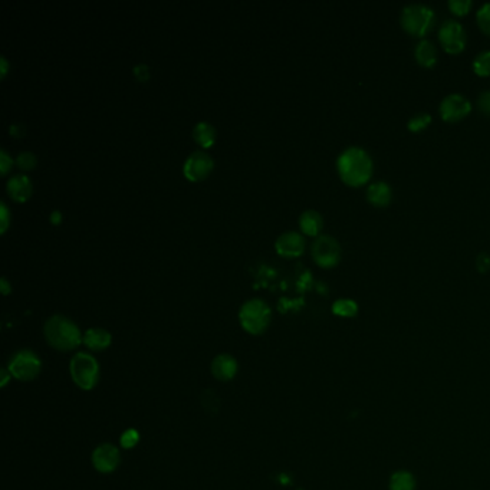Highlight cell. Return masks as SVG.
<instances>
[{
	"label": "cell",
	"mask_w": 490,
	"mask_h": 490,
	"mask_svg": "<svg viewBox=\"0 0 490 490\" xmlns=\"http://www.w3.org/2000/svg\"><path fill=\"white\" fill-rule=\"evenodd\" d=\"M92 464L101 473H111L120 464V451L113 444L98 446L92 453Z\"/></svg>",
	"instance_id": "cell-12"
},
{
	"label": "cell",
	"mask_w": 490,
	"mask_h": 490,
	"mask_svg": "<svg viewBox=\"0 0 490 490\" xmlns=\"http://www.w3.org/2000/svg\"><path fill=\"white\" fill-rule=\"evenodd\" d=\"M216 128L208 121H200L193 127V140L202 148L208 150L216 143Z\"/></svg>",
	"instance_id": "cell-17"
},
{
	"label": "cell",
	"mask_w": 490,
	"mask_h": 490,
	"mask_svg": "<svg viewBox=\"0 0 490 490\" xmlns=\"http://www.w3.org/2000/svg\"><path fill=\"white\" fill-rule=\"evenodd\" d=\"M476 19H477V24L480 26V29L486 34V35H490V2L489 4H483L477 14H476Z\"/></svg>",
	"instance_id": "cell-25"
},
{
	"label": "cell",
	"mask_w": 490,
	"mask_h": 490,
	"mask_svg": "<svg viewBox=\"0 0 490 490\" xmlns=\"http://www.w3.org/2000/svg\"><path fill=\"white\" fill-rule=\"evenodd\" d=\"M111 334L104 328H89L82 338V342L91 351H104L111 344Z\"/></svg>",
	"instance_id": "cell-16"
},
{
	"label": "cell",
	"mask_w": 490,
	"mask_h": 490,
	"mask_svg": "<svg viewBox=\"0 0 490 490\" xmlns=\"http://www.w3.org/2000/svg\"><path fill=\"white\" fill-rule=\"evenodd\" d=\"M14 163V158L8 154L6 150H0V171H2V175H6L9 173Z\"/></svg>",
	"instance_id": "cell-29"
},
{
	"label": "cell",
	"mask_w": 490,
	"mask_h": 490,
	"mask_svg": "<svg viewBox=\"0 0 490 490\" xmlns=\"http://www.w3.org/2000/svg\"><path fill=\"white\" fill-rule=\"evenodd\" d=\"M133 72H134V76H136L140 82H147V81L150 79V76H151V73H150V66L146 65V63H138V65H136L134 69H133Z\"/></svg>",
	"instance_id": "cell-31"
},
{
	"label": "cell",
	"mask_w": 490,
	"mask_h": 490,
	"mask_svg": "<svg viewBox=\"0 0 490 490\" xmlns=\"http://www.w3.org/2000/svg\"><path fill=\"white\" fill-rule=\"evenodd\" d=\"M270 318L272 311L269 305L259 298L246 301L239 311V321L242 328L253 335L265 332L270 324Z\"/></svg>",
	"instance_id": "cell-3"
},
{
	"label": "cell",
	"mask_w": 490,
	"mask_h": 490,
	"mask_svg": "<svg viewBox=\"0 0 490 490\" xmlns=\"http://www.w3.org/2000/svg\"><path fill=\"white\" fill-rule=\"evenodd\" d=\"M69 371L73 382L82 389H92L100 378V367L96 359L86 352H78L72 358Z\"/></svg>",
	"instance_id": "cell-5"
},
{
	"label": "cell",
	"mask_w": 490,
	"mask_h": 490,
	"mask_svg": "<svg viewBox=\"0 0 490 490\" xmlns=\"http://www.w3.org/2000/svg\"><path fill=\"white\" fill-rule=\"evenodd\" d=\"M212 372L220 381L232 379L238 372V362L228 354L218 355L212 362Z\"/></svg>",
	"instance_id": "cell-15"
},
{
	"label": "cell",
	"mask_w": 490,
	"mask_h": 490,
	"mask_svg": "<svg viewBox=\"0 0 490 490\" xmlns=\"http://www.w3.org/2000/svg\"><path fill=\"white\" fill-rule=\"evenodd\" d=\"M275 250L282 257H298L305 250V238L298 232H285L275 242Z\"/></svg>",
	"instance_id": "cell-11"
},
{
	"label": "cell",
	"mask_w": 490,
	"mask_h": 490,
	"mask_svg": "<svg viewBox=\"0 0 490 490\" xmlns=\"http://www.w3.org/2000/svg\"><path fill=\"white\" fill-rule=\"evenodd\" d=\"M432 123V116L427 114V113H417L414 114L409 123H407V128L412 131V133H420L423 131L424 128L429 127V124Z\"/></svg>",
	"instance_id": "cell-23"
},
{
	"label": "cell",
	"mask_w": 490,
	"mask_h": 490,
	"mask_svg": "<svg viewBox=\"0 0 490 490\" xmlns=\"http://www.w3.org/2000/svg\"><path fill=\"white\" fill-rule=\"evenodd\" d=\"M311 250L317 265L324 269L334 267L341 260V246L338 240L330 235H320L312 243Z\"/></svg>",
	"instance_id": "cell-6"
},
{
	"label": "cell",
	"mask_w": 490,
	"mask_h": 490,
	"mask_svg": "<svg viewBox=\"0 0 490 490\" xmlns=\"http://www.w3.org/2000/svg\"><path fill=\"white\" fill-rule=\"evenodd\" d=\"M215 168V161L208 151H193L183 164V174L188 181L198 183L208 178Z\"/></svg>",
	"instance_id": "cell-7"
},
{
	"label": "cell",
	"mask_w": 490,
	"mask_h": 490,
	"mask_svg": "<svg viewBox=\"0 0 490 490\" xmlns=\"http://www.w3.org/2000/svg\"><path fill=\"white\" fill-rule=\"evenodd\" d=\"M332 314L341 318H354L358 314V304L349 298L337 300L332 304Z\"/></svg>",
	"instance_id": "cell-21"
},
{
	"label": "cell",
	"mask_w": 490,
	"mask_h": 490,
	"mask_svg": "<svg viewBox=\"0 0 490 490\" xmlns=\"http://www.w3.org/2000/svg\"><path fill=\"white\" fill-rule=\"evenodd\" d=\"M476 267L480 273H486L487 270H490V255L486 252H481L476 257Z\"/></svg>",
	"instance_id": "cell-32"
},
{
	"label": "cell",
	"mask_w": 490,
	"mask_h": 490,
	"mask_svg": "<svg viewBox=\"0 0 490 490\" xmlns=\"http://www.w3.org/2000/svg\"><path fill=\"white\" fill-rule=\"evenodd\" d=\"M140 440V434L137 430L134 429H130V430H126L124 434L121 436V446L124 449H133Z\"/></svg>",
	"instance_id": "cell-28"
},
{
	"label": "cell",
	"mask_w": 490,
	"mask_h": 490,
	"mask_svg": "<svg viewBox=\"0 0 490 490\" xmlns=\"http://www.w3.org/2000/svg\"><path fill=\"white\" fill-rule=\"evenodd\" d=\"M9 133L15 138H22L25 136V126H22V124H12L11 128H9Z\"/></svg>",
	"instance_id": "cell-33"
},
{
	"label": "cell",
	"mask_w": 490,
	"mask_h": 490,
	"mask_svg": "<svg viewBox=\"0 0 490 490\" xmlns=\"http://www.w3.org/2000/svg\"><path fill=\"white\" fill-rule=\"evenodd\" d=\"M0 290H2L4 295H9V293L12 292V285L9 283V280L4 276L2 279H0Z\"/></svg>",
	"instance_id": "cell-35"
},
{
	"label": "cell",
	"mask_w": 490,
	"mask_h": 490,
	"mask_svg": "<svg viewBox=\"0 0 490 490\" xmlns=\"http://www.w3.org/2000/svg\"><path fill=\"white\" fill-rule=\"evenodd\" d=\"M439 39L446 52L456 55L464 49L467 38H466V31L461 26V24L453 19H449L441 25L439 31Z\"/></svg>",
	"instance_id": "cell-10"
},
{
	"label": "cell",
	"mask_w": 490,
	"mask_h": 490,
	"mask_svg": "<svg viewBox=\"0 0 490 490\" xmlns=\"http://www.w3.org/2000/svg\"><path fill=\"white\" fill-rule=\"evenodd\" d=\"M367 200L375 208H385L393 199V190L385 181H374L367 188Z\"/></svg>",
	"instance_id": "cell-14"
},
{
	"label": "cell",
	"mask_w": 490,
	"mask_h": 490,
	"mask_svg": "<svg viewBox=\"0 0 490 490\" xmlns=\"http://www.w3.org/2000/svg\"><path fill=\"white\" fill-rule=\"evenodd\" d=\"M324 228V219L317 210H305L300 216V229L307 236H320Z\"/></svg>",
	"instance_id": "cell-19"
},
{
	"label": "cell",
	"mask_w": 490,
	"mask_h": 490,
	"mask_svg": "<svg viewBox=\"0 0 490 490\" xmlns=\"http://www.w3.org/2000/svg\"><path fill=\"white\" fill-rule=\"evenodd\" d=\"M41 367V359L35 352L22 349L12 357L9 362V372L21 381H31L38 377Z\"/></svg>",
	"instance_id": "cell-8"
},
{
	"label": "cell",
	"mask_w": 490,
	"mask_h": 490,
	"mask_svg": "<svg viewBox=\"0 0 490 490\" xmlns=\"http://www.w3.org/2000/svg\"><path fill=\"white\" fill-rule=\"evenodd\" d=\"M414 58L423 68H433L437 62V49L429 39H423L416 45Z\"/></svg>",
	"instance_id": "cell-18"
},
{
	"label": "cell",
	"mask_w": 490,
	"mask_h": 490,
	"mask_svg": "<svg viewBox=\"0 0 490 490\" xmlns=\"http://www.w3.org/2000/svg\"><path fill=\"white\" fill-rule=\"evenodd\" d=\"M6 191L9 194V198L16 202V203H25L26 200L31 199L34 185L31 178L26 174H15L8 180L6 184Z\"/></svg>",
	"instance_id": "cell-13"
},
{
	"label": "cell",
	"mask_w": 490,
	"mask_h": 490,
	"mask_svg": "<svg viewBox=\"0 0 490 490\" xmlns=\"http://www.w3.org/2000/svg\"><path fill=\"white\" fill-rule=\"evenodd\" d=\"M8 71H9V62H8V59H6V56H0V78H5L6 76V73H8Z\"/></svg>",
	"instance_id": "cell-34"
},
{
	"label": "cell",
	"mask_w": 490,
	"mask_h": 490,
	"mask_svg": "<svg viewBox=\"0 0 490 490\" xmlns=\"http://www.w3.org/2000/svg\"><path fill=\"white\" fill-rule=\"evenodd\" d=\"M400 22L403 29L417 38L424 36L433 28L436 22V14L432 8L422 4H413L404 6Z\"/></svg>",
	"instance_id": "cell-4"
},
{
	"label": "cell",
	"mask_w": 490,
	"mask_h": 490,
	"mask_svg": "<svg viewBox=\"0 0 490 490\" xmlns=\"http://www.w3.org/2000/svg\"><path fill=\"white\" fill-rule=\"evenodd\" d=\"M479 108L483 114L490 116V91H483L477 98Z\"/></svg>",
	"instance_id": "cell-30"
},
{
	"label": "cell",
	"mask_w": 490,
	"mask_h": 490,
	"mask_svg": "<svg viewBox=\"0 0 490 490\" xmlns=\"http://www.w3.org/2000/svg\"><path fill=\"white\" fill-rule=\"evenodd\" d=\"M45 338L51 347L59 351H71L82 342L78 325L63 315H53L45 322Z\"/></svg>",
	"instance_id": "cell-2"
},
{
	"label": "cell",
	"mask_w": 490,
	"mask_h": 490,
	"mask_svg": "<svg viewBox=\"0 0 490 490\" xmlns=\"http://www.w3.org/2000/svg\"><path fill=\"white\" fill-rule=\"evenodd\" d=\"M9 375H12L11 372H9V369L6 371V369H4L2 371V377H4V379H2V385L5 387L6 385V382H8V379H9Z\"/></svg>",
	"instance_id": "cell-37"
},
{
	"label": "cell",
	"mask_w": 490,
	"mask_h": 490,
	"mask_svg": "<svg viewBox=\"0 0 490 490\" xmlns=\"http://www.w3.org/2000/svg\"><path fill=\"white\" fill-rule=\"evenodd\" d=\"M49 219H51V223H52V225H55V226L61 225V223H62V212L58 210V209L53 210V212L51 213Z\"/></svg>",
	"instance_id": "cell-36"
},
{
	"label": "cell",
	"mask_w": 490,
	"mask_h": 490,
	"mask_svg": "<svg viewBox=\"0 0 490 490\" xmlns=\"http://www.w3.org/2000/svg\"><path fill=\"white\" fill-rule=\"evenodd\" d=\"M15 164L22 171H31V170H34L36 167L38 157L34 153H31V151H22V153L18 154V157L15 160Z\"/></svg>",
	"instance_id": "cell-24"
},
{
	"label": "cell",
	"mask_w": 490,
	"mask_h": 490,
	"mask_svg": "<svg viewBox=\"0 0 490 490\" xmlns=\"http://www.w3.org/2000/svg\"><path fill=\"white\" fill-rule=\"evenodd\" d=\"M471 6H473L471 0H449V9L457 16L467 15Z\"/></svg>",
	"instance_id": "cell-26"
},
{
	"label": "cell",
	"mask_w": 490,
	"mask_h": 490,
	"mask_svg": "<svg viewBox=\"0 0 490 490\" xmlns=\"http://www.w3.org/2000/svg\"><path fill=\"white\" fill-rule=\"evenodd\" d=\"M11 219H12V215H11V210L9 208L6 206L5 202L0 203V233L5 235L11 226Z\"/></svg>",
	"instance_id": "cell-27"
},
{
	"label": "cell",
	"mask_w": 490,
	"mask_h": 490,
	"mask_svg": "<svg viewBox=\"0 0 490 490\" xmlns=\"http://www.w3.org/2000/svg\"><path fill=\"white\" fill-rule=\"evenodd\" d=\"M389 490H416V479L407 470H399L389 477Z\"/></svg>",
	"instance_id": "cell-20"
},
{
	"label": "cell",
	"mask_w": 490,
	"mask_h": 490,
	"mask_svg": "<svg viewBox=\"0 0 490 490\" xmlns=\"http://www.w3.org/2000/svg\"><path fill=\"white\" fill-rule=\"evenodd\" d=\"M439 111L443 121L457 123L470 114L471 104L461 93H449L440 103Z\"/></svg>",
	"instance_id": "cell-9"
},
{
	"label": "cell",
	"mask_w": 490,
	"mask_h": 490,
	"mask_svg": "<svg viewBox=\"0 0 490 490\" xmlns=\"http://www.w3.org/2000/svg\"><path fill=\"white\" fill-rule=\"evenodd\" d=\"M374 170L371 155L361 147H348L337 158V171L341 180L351 187H361L371 180Z\"/></svg>",
	"instance_id": "cell-1"
},
{
	"label": "cell",
	"mask_w": 490,
	"mask_h": 490,
	"mask_svg": "<svg viewBox=\"0 0 490 490\" xmlns=\"http://www.w3.org/2000/svg\"><path fill=\"white\" fill-rule=\"evenodd\" d=\"M473 71L479 76L490 75V51H481L473 61Z\"/></svg>",
	"instance_id": "cell-22"
}]
</instances>
